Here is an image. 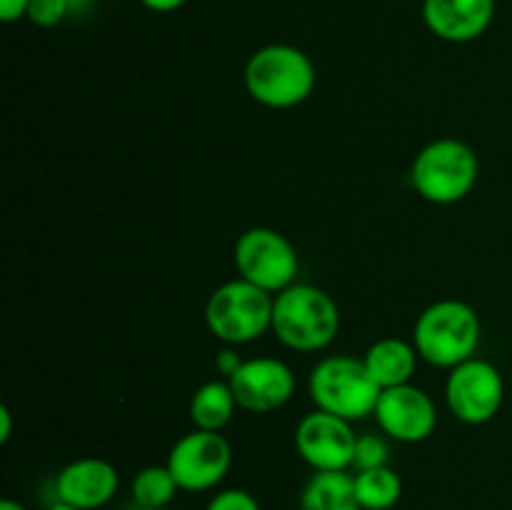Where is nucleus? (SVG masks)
<instances>
[{
    "label": "nucleus",
    "mask_w": 512,
    "mask_h": 510,
    "mask_svg": "<svg viewBox=\"0 0 512 510\" xmlns=\"http://www.w3.org/2000/svg\"><path fill=\"white\" fill-rule=\"evenodd\" d=\"M308 393L318 410L355 423L375 413L383 390L368 373L363 358L328 355L310 370Z\"/></svg>",
    "instance_id": "nucleus-5"
},
{
    "label": "nucleus",
    "mask_w": 512,
    "mask_h": 510,
    "mask_svg": "<svg viewBox=\"0 0 512 510\" xmlns=\"http://www.w3.org/2000/svg\"><path fill=\"white\" fill-rule=\"evenodd\" d=\"M190 420L198 430H213V433H223L225 425L233 420L235 410H238V400H235L233 388L225 378L208 380L200 385L190 398Z\"/></svg>",
    "instance_id": "nucleus-17"
},
{
    "label": "nucleus",
    "mask_w": 512,
    "mask_h": 510,
    "mask_svg": "<svg viewBox=\"0 0 512 510\" xmlns=\"http://www.w3.org/2000/svg\"><path fill=\"white\" fill-rule=\"evenodd\" d=\"M140 3L148 10H153V13H173V10L183 8L188 0H140Z\"/></svg>",
    "instance_id": "nucleus-25"
},
{
    "label": "nucleus",
    "mask_w": 512,
    "mask_h": 510,
    "mask_svg": "<svg viewBox=\"0 0 512 510\" xmlns=\"http://www.w3.org/2000/svg\"><path fill=\"white\" fill-rule=\"evenodd\" d=\"M205 510H263L258 498L243 488H225L210 498Z\"/></svg>",
    "instance_id": "nucleus-22"
},
{
    "label": "nucleus",
    "mask_w": 512,
    "mask_h": 510,
    "mask_svg": "<svg viewBox=\"0 0 512 510\" xmlns=\"http://www.w3.org/2000/svg\"><path fill=\"white\" fill-rule=\"evenodd\" d=\"M388 435L380 433H363L358 435V443H355V455H353V470H370V468H383L390 460V445Z\"/></svg>",
    "instance_id": "nucleus-20"
},
{
    "label": "nucleus",
    "mask_w": 512,
    "mask_h": 510,
    "mask_svg": "<svg viewBox=\"0 0 512 510\" xmlns=\"http://www.w3.org/2000/svg\"><path fill=\"white\" fill-rule=\"evenodd\" d=\"M0 510H28V508H25L23 503H18V500L5 498V500H0Z\"/></svg>",
    "instance_id": "nucleus-27"
},
{
    "label": "nucleus",
    "mask_w": 512,
    "mask_h": 510,
    "mask_svg": "<svg viewBox=\"0 0 512 510\" xmlns=\"http://www.w3.org/2000/svg\"><path fill=\"white\" fill-rule=\"evenodd\" d=\"M10 435H13V413L8 405H0V443H8Z\"/></svg>",
    "instance_id": "nucleus-26"
},
{
    "label": "nucleus",
    "mask_w": 512,
    "mask_h": 510,
    "mask_svg": "<svg viewBox=\"0 0 512 510\" xmlns=\"http://www.w3.org/2000/svg\"><path fill=\"white\" fill-rule=\"evenodd\" d=\"M418 350L413 343L400 338H380L365 350L363 363L368 373L373 375L380 390L398 388V385L413 383V375L418 370Z\"/></svg>",
    "instance_id": "nucleus-15"
},
{
    "label": "nucleus",
    "mask_w": 512,
    "mask_h": 510,
    "mask_svg": "<svg viewBox=\"0 0 512 510\" xmlns=\"http://www.w3.org/2000/svg\"><path fill=\"white\" fill-rule=\"evenodd\" d=\"M300 510H363L348 470H315L300 493Z\"/></svg>",
    "instance_id": "nucleus-16"
},
{
    "label": "nucleus",
    "mask_w": 512,
    "mask_h": 510,
    "mask_svg": "<svg viewBox=\"0 0 512 510\" xmlns=\"http://www.w3.org/2000/svg\"><path fill=\"white\" fill-rule=\"evenodd\" d=\"M505 380L490 360L470 358L455 365L445 380L448 410L465 425H485L500 413Z\"/></svg>",
    "instance_id": "nucleus-9"
},
{
    "label": "nucleus",
    "mask_w": 512,
    "mask_h": 510,
    "mask_svg": "<svg viewBox=\"0 0 512 510\" xmlns=\"http://www.w3.org/2000/svg\"><path fill=\"white\" fill-rule=\"evenodd\" d=\"M165 465L185 493H208L218 488L233 465V448L223 433L193 428L175 440Z\"/></svg>",
    "instance_id": "nucleus-8"
},
{
    "label": "nucleus",
    "mask_w": 512,
    "mask_h": 510,
    "mask_svg": "<svg viewBox=\"0 0 512 510\" xmlns=\"http://www.w3.org/2000/svg\"><path fill=\"white\" fill-rule=\"evenodd\" d=\"M340 308L318 285L295 283L275 295L273 333L285 348L320 353L340 333Z\"/></svg>",
    "instance_id": "nucleus-2"
},
{
    "label": "nucleus",
    "mask_w": 512,
    "mask_h": 510,
    "mask_svg": "<svg viewBox=\"0 0 512 510\" xmlns=\"http://www.w3.org/2000/svg\"><path fill=\"white\" fill-rule=\"evenodd\" d=\"M30 0H0V20L3 23H18L28 15Z\"/></svg>",
    "instance_id": "nucleus-24"
},
{
    "label": "nucleus",
    "mask_w": 512,
    "mask_h": 510,
    "mask_svg": "<svg viewBox=\"0 0 512 510\" xmlns=\"http://www.w3.org/2000/svg\"><path fill=\"white\" fill-rule=\"evenodd\" d=\"M238 278L278 295L295 285L300 255L283 233L273 228H250L235 240L233 248Z\"/></svg>",
    "instance_id": "nucleus-7"
},
{
    "label": "nucleus",
    "mask_w": 512,
    "mask_h": 510,
    "mask_svg": "<svg viewBox=\"0 0 512 510\" xmlns=\"http://www.w3.org/2000/svg\"><path fill=\"white\" fill-rule=\"evenodd\" d=\"M180 493L178 480L168 465H148L140 468L130 480V500L150 510H165Z\"/></svg>",
    "instance_id": "nucleus-19"
},
{
    "label": "nucleus",
    "mask_w": 512,
    "mask_h": 510,
    "mask_svg": "<svg viewBox=\"0 0 512 510\" xmlns=\"http://www.w3.org/2000/svg\"><path fill=\"white\" fill-rule=\"evenodd\" d=\"M70 13L68 0H30V8L25 18L35 25V28H55L63 23Z\"/></svg>",
    "instance_id": "nucleus-21"
},
{
    "label": "nucleus",
    "mask_w": 512,
    "mask_h": 510,
    "mask_svg": "<svg viewBox=\"0 0 512 510\" xmlns=\"http://www.w3.org/2000/svg\"><path fill=\"white\" fill-rule=\"evenodd\" d=\"M318 73L305 50L288 43H270L255 50L245 63V90L255 103L290 110L313 95Z\"/></svg>",
    "instance_id": "nucleus-1"
},
{
    "label": "nucleus",
    "mask_w": 512,
    "mask_h": 510,
    "mask_svg": "<svg viewBox=\"0 0 512 510\" xmlns=\"http://www.w3.org/2000/svg\"><path fill=\"white\" fill-rule=\"evenodd\" d=\"M353 480L355 495L363 510H395L403 498V478L390 465L358 470Z\"/></svg>",
    "instance_id": "nucleus-18"
},
{
    "label": "nucleus",
    "mask_w": 512,
    "mask_h": 510,
    "mask_svg": "<svg viewBox=\"0 0 512 510\" xmlns=\"http://www.w3.org/2000/svg\"><path fill=\"white\" fill-rule=\"evenodd\" d=\"M373 415L383 435L398 443H423L438 428V405L413 383L383 390Z\"/></svg>",
    "instance_id": "nucleus-12"
},
{
    "label": "nucleus",
    "mask_w": 512,
    "mask_h": 510,
    "mask_svg": "<svg viewBox=\"0 0 512 510\" xmlns=\"http://www.w3.org/2000/svg\"><path fill=\"white\" fill-rule=\"evenodd\" d=\"M48 510H80V508H73V505H65V503H58V500H55Z\"/></svg>",
    "instance_id": "nucleus-28"
},
{
    "label": "nucleus",
    "mask_w": 512,
    "mask_h": 510,
    "mask_svg": "<svg viewBox=\"0 0 512 510\" xmlns=\"http://www.w3.org/2000/svg\"><path fill=\"white\" fill-rule=\"evenodd\" d=\"M495 0H423V20L445 43H470L493 25Z\"/></svg>",
    "instance_id": "nucleus-14"
},
{
    "label": "nucleus",
    "mask_w": 512,
    "mask_h": 510,
    "mask_svg": "<svg viewBox=\"0 0 512 510\" xmlns=\"http://www.w3.org/2000/svg\"><path fill=\"white\" fill-rule=\"evenodd\" d=\"M275 295L243 278L223 283L205 303V325L225 345H248L273 330Z\"/></svg>",
    "instance_id": "nucleus-6"
},
{
    "label": "nucleus",
    "mask_w": 512,
    "mask_h": 510,
    "mask_svg": "<svg viewBox=\"0 0 512 510\" xmlns=\"http://www.w3.org/2000/svg\"><path fill=\"white\" fill-rule=\"evenodd\" d=\"M355 443L358 433L350 420L318 408L305 415L295 428V450L310 468L320 473L353 468Z\"/></svg>",
    "instance_id": "nucleus-10"
},
{
    "label": "nucleus",
    "mask_w": 512,
    "mask_h": 510,
    "mask_svg": "<svg viewBox=\"0 0 512 510\" xmlns=\"http://www.w3.org/2000/svg\"><path fill=\"white\" fill-rule=\"evenodd\" d=\"M395 510H398V508H395Z\"/></svg>",
    "instance_id": "nucleus-29"
},
{
    "label": "nucleus",
    "mask_w": 512,
    "mask_h": 510,
    "mask_svg": "<svg viewBox=\"0 0 512 510\" xmlns=\"http://www.w3.org/2000/svg\"><path fill=\"white\" fill-rule=\"evenodd\" d=\"M240 365H243V358H240V355H238L235 345H228V348H220L218 353H215V370H218V373L223 375L225 380L233 378V375L238 373Z\"/></svg>",
    "instance_id": "nucleus-23"
},
{
    "label": "nucleus",
    "mask_w": 512,
    "mask_h": 510,
    "mask_svg": "<svg viewBox=\"0 0 512 510\" xmlns=\"http://www.w3.org/2000/svg\"><path fill=\"white\" fill-rule=\"evenodd\" d=\"M120 475L105 458H78L55 475V500L80 510H100L118 495Z\"/></svg>",
    "instance_id": "nucleus-13"
},
{
    "label": "nucleus",
    "mask_w": 512,
    "mask_h": 510,
    "mask_svg": "<svg viewBox=\"0 0 512 510\" xmlns=\"http://www.w3.org/2000/svg\"><path fill=\"white\" fill-rule=\"evenodd\" d=\"M240 410L273 413L288 405L295 395V373L285 360L260 355L243 360L238 373L228 380Z\"/></svg>",
    "instance_id": "nucleus-11"
},
{
    "label": "nucleus",
    "mask_w": 512,
    "mask_h": 510,
    "mask_svg": "<svg viewBox=\"0 0 512 510\" xmlns=\"http://www.w3.org/2000/svg\"><path fill=\"white\" fill-rule=\"evenodd\" d=\"M483 338V323L473 305L445 298L428 305L413 328V345L420 360L435 368L453 370L455 365L475 358Z\"/></svg>",
    "instance_id": "nucleus-3"
},
{
    "label": "nucleus",
    "mask_w": 512,
    "mask_h": 510,
    "mask_svg": "<svg viewBox=\"0 0 512 510\" xmlns=\"http://www.w3.org/2000/svg\"><path fill=\"white\" fill-rule=\"evenodd\" d=\"M480 178V160L468 143L438 138L425 145L410 165L415 193L433 205H455L468 198Z\"/></svg>",
    "instance_id": "nucleus-4"
}]
</instances>
